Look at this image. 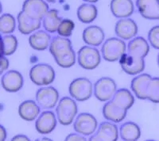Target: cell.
Returning <instances> with one entry per match:
<instances>
[{"label":"cell","instance_id":"cell-43","mask_svg":"<svg viewBox=\"0 0 159 141\" xmlns=\"http://www.w3.org/2000/svg\"><path fill=\"white\" fill-rule=\"evenodd\" d=\"M46 2H50V3H52V2H55L57 1V0H45Z\"/></svg>","mask_w":159,"mask_h":141},{"label":"cell","instance_id":"cell-16","mask_svg":"<svg viewBox=\"0 0 159 141\" xmlns=\"http://www.w3.org/2000/svg\"><path fill=\"white\" fill-rule=\"evenodd\" d=\"M104 38V32L102 28L97 25H90L84 29L83 40L89 46L97 47L101 45Z\"/></svg>","mask_w":159,"mask_h":141},{"label":"cell","instance_id":"cell-39","mask_svg":"<svg viewBox=\"0 0 159 141\" xmlns=\"http://www.w3.org/2000/svg\"><path fill=\"white\" fill-rule=\"evenodd\" d=\"M89 141H103V140H102L101 139H99V138L96 136V134L94 133V134H92V136H90Z\"/></svg>","mask_w":159,"mask_h":141},{"label":"cell","instance_id":"cell-40","mask_svg":"<svg viewBox=\"0 0 159 141\" xmlns=\"http://www.w3.org/2000/svg\"><path fill=\"white\" fill-rule=\"evenodd\" d=\"M3 56L2 55V37L0 35V56Z\"/></svg>","mask_w":159,"mask_h":141},{"label":"cell","instance_id":"cell-10","mask_svg":"<svg viewBox=\"0 0 159 141\" xmlns=\"http://www.w3.org/2000/svg\"><path fill=\"white\" fill-rule=\"evenodd\" d=\"M22 11L30 18L42 21L49 11V5L45 0H25Z\"/></svg>","mask_w":159,"mask_h":141},{"label":"cell","instance_id":"cell-15","mask_svg":"<svg viewBox=\"0 0 159 141\" xmlns=\"http://www.w3.org/2000/svg\"><path fill=\"white\" fill-rule=\"evenodd\" d=\"M110 8L112 15L118 18H129L134 11L132 0H111Z\"/></svg>","mask_w":159,"mask_h":141},{"label":"cell","instance_id":"cell-29","mask_svg":"<svg viewBox=\"0 0 159 141\" xmlns=\"http://www.w3.org/2000/svg\"><path fill=\"white\" fill-rule=\"evenodd\" d=\"M53 58H54L57 64L63 68H69V67H72L76 63V53H75L73 49L64 52Z\"/></svg>","mask_w":159,"mask_h":141},{"label":"cell","instance_id":"cell-4","mask_svg":"<svg viewBox=\"0 0 159 141\" xmlns=\"http://www.w3.org/2000/svg\"><path fill=\"white\" fill-rule=\"evenodd\" d=\"M69 94L74 100L85 101L89 100L93 94V85L87 78L75 79L69 85Z\"/></svg>","mask_w":159,"mask_h":141},{"label":"cell","instance_id":"cell-36","mask_svg":"<svg viewBox=\"0 0 159 141\" xmlns=\"http://www.w3.org/2000/svg\"><path fill=\"white\" fill-rule=\"evenodd\" d=\"M9 67V60L5 56H0V75Z\"/></svg>","mask_w":159,"mask_h":141},{"label":"cell","instance_id":"cell-1","mask_svg":"<svg viewBox=\"0 0 159 141\" xmlns=\"http://www.w3.org/2000/svg\"><path fill=\"white\" fill-rule=\"evenodd\" d=\"M77 112V104L75 100L69 97H64L58 101L57 105V119L61 125L68 126L73 123Z\"/></svg>","mask_w":159,"mask_h":141},{"label":"cell","instance_id":"cell-6","mask_svg":"<svg viewBox=\"0 0 159 141\" xmlns=\"http://www.w3.org/2000/svg\"><path fill=\"white\" fill-rule=\"evenodd\" d=\"M117 91V86L114 80L109 77H103L96 82L93 88L94 95L99 101L107 102L112 99Z\"/></svg>","mask_w":159,"mask_h":141},{"label":"cell","instance_id":"cell-34","mask_svg":"<svg viewBox=\"0 0 159 141\" xmlns=\"http://www.w3.org/2000/svg\"><path fill=\"white\" fill-rule=\"evenodd\" d=\"M148 41L152 47L159 50V25H155L150 29L148 33Z\"/></svg>","mask_w":159,"mask_h":141},{"label":"cell","instance_id":"cell-5","mask_svg":"<svg viewBox=\"0 0 159 141\" xmlns=\"http://www.w3.org/2000/svg\"><path fill=\"white\" fill-rule=\"evenodd\" d=\"M79 65L85 70L96 69L101 62V55L97 49L92 46H84L78 51Z\"/></svg>","mask_w":159,"mask_h":141},{"label":"cell","instance_id":"cell-18","mask_svg":"<svg viewBox=\"0 0 159 141\" xmlns=\"http://www.w3.org/2000/svg\"><path fill=\"white\" fill-rule=\"evenodd\" d=\"M150 52L149 43L143 36H135L130 41L127 45V53L131 56L144 59Z\"/></svg>","mask_w":159,"mask_h":141},{"label":"cell","instance_id":"cell-26","mask_svg":"<svg viewBox=\"0 0 159 141\" xmlns=\"http://www.w3.org/2000/svg\"><path fill=\"white\" fill-rule=\"evenodd\" d=\"M98 10L93 4L84 3L77 9V18L83 23H91L96 20Z\"/></svg>","mask_w":159,"mask_h":141},{"label":"cell","instance_id":"cell-30","mask_svg":"<svg viewBox=\"0 0 159 141\" xmlns=\"http://www.w3.org/2000/svg\"><path fill=\"white\" fill-rule=\"evenodd\" d=\"M16 27V20L11 14H3L0 17V33L11 34Z\"/></svg>","mask_w":159,"mask_h":141},{"label":"cell","instance_id":"cell-3","mask_svg":"<svg viewBox=\"0 0 159 141\" xmlns=\"http://www.w3.org/2000/svg\"><path fill=\"white\" fill-rule=\"evenodd\" d=\"M56 77L52 66L46 63H38L30 70V78L37 86H48L53 83Z\"/></svg>","mask_w":159,"mask_h":141},{"label":"cell","instance_id":"cell-7","mask_svg":"<svg viewBox=\"0 0 159 141\" xmlns=\"http://www.w3.org/2000/svg\"><path fill=\"white\" fill-rule=\"evenodd\" d=\"M73 128L76 133L84 136H92L96 132L98 128L97 120L92 114L82 113L75 119Z\"/></svg>","mask_w":159,"mask_h":141},{"label":"cell","instance_id":"cell-11","mask_svg":"<svg viewBox=\"0 0 159 141\" xmlns=\"http://www.w3.org/2000/svg\"><path fill=\"white\" fill-rule=\"evenodd\" d=\"M57 119L52 111H45L39 114L35 121V129L38 133L42 135L50 134L56 129Z\"/></svg>","mask_w":159,"mask_h":141},{"label":"cell","instance_id":"cell-8","mask_svg":"<svg viewBox=\"0 0 159 141\" xmlns=\"http://www.w3.org/2000/svg\"><path fill=\"white\" fill-rule=\"evenodd\" d=\"M36 101L40 108L44 109H53L59 101V93L53 87L40 88L36 93Z\"/></svg>","mask_w":159,"mask_h":141},{"label":"cell","instance_id":"cell-25","mask_svg":"<svg viewBox=\"0 0 159 141\" xmlns=\"http://www.w3.org/2000/svg\"><path fill=\"white\" fill-rule=\"evenodd\" d=\"M111 101L119 108L128 110L134 103V97L127 89H119L115 93Z\"/></svg>","mask_w":159,"mask_h":141},{"label":"cell","instance_id":"cell-17","mask_svg":"<svg viewBox=\"0 0 159 141\" xmlns=\"http://www.w3.org/2000/svg\"><path fill=\"white\" fill-rule=\"evenodd\" d=\"M152 76L150 75L144 73V74L138 75L136 77L132 79L130 87H131V90L134 92V95L139 99H147V87H148V84Z\"/></svg>","mask_w":159,"mask_h":141},{"label":"cell","instance_id":"cell-9","mask_svg":"<svg viewBox=\"0 0 159 141\" xmlns=\"http://www.w3.org/2000/svg\"><path fill=\"white\" fill-rule=\"evenodd\" d=\"M119 63L123 71L130 75L141 74L146 67L144 59L131 56L128 53L123 55L119 60Z\"/></svg>","mask_w":159,"mask_h":141},{"label":"cell","instance_id":"cell-14","mask_svg":"<svg viewBox=\"0 0 159 141\" xmlns=\"http://www.w3.org/2000/svg\"><path fill=\"white\" fill-rule=\"evenodd\" d=\"M139 12L148 20H159V0H136Z\"/></svg>","mask_w":159,"mask_h":141},{"label":"cell","instance_id":"cell-2","mask_svg":"<svg viewBox=\"0 0 159 141\" xmlns=\"http://www.w3.org/2000/svg\"><path fill=\"white\" fill-rule=\"evenodd\" d=\"M127 45L125 41L119 37L109 38L104 41L101 49L103 58L106 61L116 62L120 60L126 53Z\"/></svg>","mask_w":159,"mask_h":141},{"label":"cell","instance_id":"cell-22","mask_svg":"<svg viewBox=\"0 0 159 141\" xmlns=\"http://www.w3.org/2000/svg\"><path fill=\"white\" fill-rule=\"evenodd\" d=\"M95 133L103 141H117L119 135L118 127L111 121H104L100 124Z\"/></svg>","mask_w":159,"mask_h":141},{"label":"cell","instance_id":"cell-23","mask_svg":"<svg viewBox=\"0 0 159 141\" xmlns=\"http://www.w3.org/2000/svg\"><path fill=\"white\" fill-rule=\"evenodd\" d=\"M51 36L48 32L44 30L35 31L29 38V44L36 51H45L49 47Z\"/></svg>","mask_w":159,"mask_h":141},{"label":"cell","instance_id":"cell-28","mask_svg":"<svg viewBox=\"0 0 159 141\" xmlns=\"http://www.w3.org/2000/svg\"><path fill=\"white\" fill-rule=\"evenodd\" d=\"M61 22V18L58 16L57 10H49L43 18V26L46 32L54 33L57 31L58 26Z\"/></svg>","mask_w":159,"mask_h":141},{"label":"cell","instance_id":"cell-42","mask_svg":"<svg viewBox=\"0 0 159 141\" xmlns=\"http://www.w3.org/2000/svg\"><path fill=\"white\" fill-rule=\"evenodd\" d=\"M84 2H91V3H95V2H98L99 0H83Z\"/></svg>","mask_w":159,"mask_h":141},{"label":"cell","instance_id":"cell-35","mask_svg":"<svg viewBox=\"0 0 159 141\" xmlns=\"http://www.w3.org/2000/svg\"><path fill=\"white\" fill-rule=\"evenodd\" d=\"M65 141H88L84 136L78 133H70L65 137Z\"/></svg>","mask_w":159,"mask_h":141},{"label":"cell","instance_id":"cell-27","mask_svg":"<svg viewBox=\"0 0 159 141\" xmlns=\"http://www.w3.org/2000/svg\"><path fill=\"white\" fill-rule=\"evenodd\" d=\"M49 52L53 57L61 53L72 49V42L67 37L57 36L51 40L49 45Z\"/></svg>","mask_w":159,"mask_h":141},{"label":"cell","instance_id":"cell-44","mask_svg":"<svg viewBox=\"0 0 159 141\" xmlns=\"http://www.w3.org/2000/svg\"><path fill=\"white\" fill-rule=\"evenodd\" d=\"M2 4H1V2H0V15H1V13H2Z\"/></svg>","mask_w":159,"mask_h":141},{"label":"cell","instance_id":"cell-24","mask_svg":"<svg viewBox=\"0 0 159 141\" xmlns=\"http://www.w3.org/2000/svg\"><path fill=\"white\" fill-rule=\"evenodd\" d=\"M119 136L123 141H137L141 137V129L134 122L127 121L119 128Z\"/></svg>","mask_w":159,"mask_h":141},{"label":"cell","instance_id":"cell-12","mask_svg":"<svg viewBox=\"0 0 159 141\" xmlns=\"http://www.w3.org/2000/svg\"><path fill=\"white\" fill-rule=\"evenodd\" d=\"M115 31L118 37L122 40H131L137 35L139 28L131 18H121L116 22Z\"/></svg>","mask_w":159,"mask_h":141},{"label":"cell","instance_id":"cell-20","mask_svg":"<svg viewBox=\"0 0 159 141\" xmlns=\"http://www.w3.org/2000/svg\"><path fill=\"white\" fill-rule=\"evenodd\" d=\"M18 24L20 33L28 35L35 32L41 27L42 21L30 18L22 11L18 15Z\"/></svg>","mask_w":159,"mask_h":141},{"label":"cell","instance_id":"cell-37","mask_svg":"<svg viewBox=\"0 0 159 141\" xmlns=\"http://www.w3.org/2000/svg\"><path fill=\"white\" fill-rule=\"evenodd\" d=\"M11 141H31L30 139L25 135H22V134H19V135H16L11 139Z\"/></svg>","mask_w":159,"mask_h":141},{"label":"cell","instance_id":"cell-45","mask_svg":"<svg viewBox=\"0 0 159 141\" xmlns=\"http://www.w3.org/2000/svg\"><path fill=\"white\" fill-rule=\"evenodd\" d=\"M157 64H158V67H159V53H158V55H157Z\"/></svg>","mask_w":159,"mask_h":141},{"label":"cell","instance_id":"cell-46","mask_svg":"<svg viewBox=\"0 0 159 141\" xmlns=\"http://www.w3.org/2000/svg\"><path fill=\"white\" fill-rule=\"evenodd\" d=\"M146 141H156V140H154V139H147V140Z\"/></svg>","mask_w":159,"mask_h":141},{"label":"cell","instance_id":"cell-31","mask_svg":"<svg viewBox=\"0 0 159 141\" xmlns=\"http://www.w3.org/2000/svg\"><path fill=\"white\" fill-rule=\"evenodd\" d=\"M18 42L14 35H7L2 37V55L11 56L16 52Z\"/></svg>","mask_w":159,"mask_h":141},{"label":"cell","instance_id":"cell-19","mask_svg":"<svg viewBox=\"0 0 159 141\" xmlns=\"http://www.w3.org/2000/svg\"><path fill=\"white\" fill-rule=\"evenodd\" d=\"M127 110L119 108L110 100L103 107V115L104 118L112 123H119L126 118Z\"/></svg>","mask_w":159,"mask_h":141},{"label":"cell","instance_id":"cell-38","mask_svg":"<svg viewBox=\"0 0 159 141\" xmlns=\"http://www.w3.org/2000/svg\"><path fill=\"white\" fill-rule=\"evenodd\" d=\"M7 130L2 125H0V141H5L7 139Z\"/></svg>","mask_w":159,"mask_h":141},{"label":"cell","instance_id":"cell-33","mask_svg":"<svg viewBox=\"0 0 159 141\" xmlns=\"http://www.w3.org/2000/svg\"><path fill=\"white\" fill-rule=\"evenodd\" d=\"M75 29L74 22L71 19H63L58 26L57 32L59 36L63 37H69L72 34V31Z\"/></svg>","mask_w":159,"mask_h":141},{"label":"cell","instance_id":"cell-41","mask_svg":"<svg viewBox=\"0 0 159 141\" xmlns=\"http://www.w3.org/2000/svg\"><path fill=\"white\" fill-rule=\"evenodd\" d=\"M35 141H53V140H52V139H49V138L43 137V138H40V139H36Z\"/></svg>","mask_w":159,"mask_h":141},{"label":"cell","instance_id":"cell-21","mask_svg":"<svg viewBox=\"0 0 159 141\" xmlns=\"http://www.w3.org/2000/svg\"><path fill=\"white\" fill-rule=\"evenodd\" d=\"M41 112V108L36 101L26 100L18 106V115L25 121H33L38 118Z\"/></svg>","mask_w":159,"mask_h":141},{"label":"cell","instance_id":"cell-13","mask_svg":"<svg viewBox=\"0 0 159 141\" xmlns=\"http://www.w3.org/2000/svg\"><path fill=\"white\" fill-rule=\"evenodd\" d=\"M1 83L6 91L10 93L18 92L23 87V76L18 70H11L2 76Z\"/></svg>","mask_w":159,"mask_h":141},{"label":"cell","instance_id":"cell-32","mask_svg":"<svg viewBox=\"0 0 159 141\" xmlns=\"http://www.w3.org/2000/svg\"><path fill=\"white\" fill-rule=\"evenodd\" d=\"M147 99L154 103H159V77H152L147 87Z\"/></svg>","mask_w":159,"mask_h":141}]
</instances>
